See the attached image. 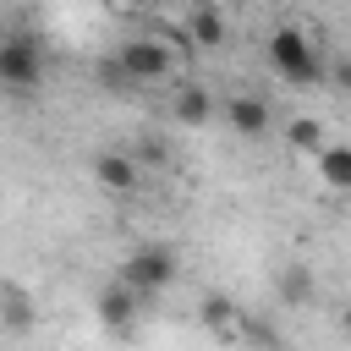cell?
Returning a JSON list of instances; mask_svg holds the SVG:
<instances>
[{
  "label": "cell",
  "mask_w": 351,
  "mask_h": 351,
  "mask_svg": "<svg viewBox=\"0 0 351 351\" xmlns=\"http://www.w3.org/2000/svg\"><path fill=\"white\" fill-rule=\"evenodd\" d=\"M263 55H269V66H274L285 82H296V88L324 82V60H318V49H313V38H307L302 27H274V33L263 38Z\"/></svg>",
  "instance_id": "1"
},
{
  "label": "cell",
  "mask_w": 351,
  "mask_h": 351,
  "mask_svg": "<svg viewBox=\"0 0 351 351\" xmlns=\"http://www.w3.org/2000/svg\"><path fill=\"white\" fill-rule=\"evenodd\" d=\"M38 77H44V49L27 33H11L0 44V82L11 93H27V88H38Z\"/></svg>",
  "instance_id": "2"
},
{
  "label": "cell",
  "mask_w": 351,
  "mask_h": 351,
  "mask_svg": "<svg viewBox=\"0 0 351 351\" xmlns=\"http://www.w3.org/2000/svg\"><path fill=\"white\" fill-rule=\"evenodd\" d=\"M121 280L143 296H159L170 280H176V252L170 247H137L126 263H121Z\"/></svg>",
  "instance_id": "3"
},
{
  "label": "cell",
  "mask_w": 351,
  "mask_h": 351,
  "mask_svg": "<svg viewBox=\"0 0 351 351\" xmlns=\"http://www.w3.org/2000/svg\"><path fill=\"white\" fill-rule=\"evenodd\" d=\"M115 60H121L137 82H159V77H170V49H165L159 38H126V44L115 49Z\"/></svg>",
  "instance_id": "4"
},
{
  "label": "cell",
  "mask_w": 351,
  "mask_h": 351,
  "mask_svg": "<svg viewBox=\"0 0 351 351\" xmlns=\"http://www.w3.org/2000/svg\"><path fill=\"white\" fill-rule=\"evenodd\" d=\"M225 121H230V132L236 137H247V143H258L263 132H269V99H258V93H236L230 104H225Z\"/></svg>",
  "instance_id": "5"
},
{
  "label": "cell",
  "mask_w": 351,
  "mask_h": 351,
  "mask_svg": "<svg viewBox=\"0 0 351 351\" xmlns=\"http://www.w3.org/2000/svg\"><path fill=\"white\" fill-rule=\"evenodd\" d=\"M137 302H143V291H132L126 280H115V285L99 296V318H104V329H110V335H126L132 318H137Z\"/></svg>",
  "instance_id": "6"
},
{
  "label": "cell",
  "mask_w": 351,
  "mask_h": 351,
  "mask_svg": "<svg viewBox=\"0 0 351 351\" xmlns=\"http://www.w3.org/2000/svg\"><path fill=\"white\" fill-rule=\"evenodd\" d=\"M93 181L104 192H137V159L132 154H99L93 159Z\"/></svg>",
  "instance_id": "7"
},
{
  "label": "cell",
  "mask_w": 351,
  "mask_h": 351,
  "mask_svg": "<svg viewBox=\"0 0 351 351\" xmlns=\"http://www.w3.org/2000/svg\"><path fill=\"white\" fill-rule=\"evenodd\" d=\"M318 181L329 192H351V143H324L318 148Z\"/></svg>",
  "instance_id": "8"
},
{
  "label": "cell",
  "mask_w": 351,
  "mask_h": 351,
  "mask_svg": "<svg viewBox=\"0 0 351 351\" xmlns=\"http://www.w3.org/2000/svg\"><path fill=\"white\" fill-rule=\"evenodd\" d=\"M214 115V99H208V88H197V82H181L176 88V121L181 126H203Z\"/></svg>",
  "instance_id": "9"
},
{
  "label": "cell",
  "mask_w": 351,
  "mask_h": 351,
  "mask_svg": "<svg viewBox=\"0 0 351 351\" xmlns=\"http://www.w3.org/2000/svg\"><path fill=\"white\" fill-rule=\"evenodd\" d=\"M313 291H318V285H313V269H307V263H285V269H280V302H285V307H307Z\"/></svg>",
  "instance_id": "10"
},
{
  "label": "cell",
  "mask_w": 351,
  "mask_h": 351,
  "mask_svg": "<svg viewBox=\"0 0 351 351\" xmlns=\"http://www.w3.org/2000/svg\"><path fill=\"white\" fill-rule=\"evenodd\" d=\"M192 38H197V49H219V44H225V16H219L214 0H203V5L192 11Z\"/></svg>",
  "instance_id": "11"
},
{
  "label": "cell",
  "mask_w": 351,
  "mask_h": 351,
  "mask_svg": "<svg viewBox=\"0 0 351 351\" xmlns=\"http://www.w3.org/2000/svg\"><path fill=\"white\" fill-rule=\"evenodd\" d=\"M197 318H203L208 335H230V329H236V302H230V296H203V302H197Z\"/></svg>",
  "instance_id": "12"
},
{
  "label": "cell",
  "mask_w": 351,
  "mask_h": 351,
  "mask_svg": "<svg viewBox=\"0 0 351 351\" xmlns=\"http://www.w3.org/2000/svg\"><path fill=\"white\" fill-rule=\"evenodd\" d=\"M285 143H291L296 154H313V159H318V148H324V126H318L313 115H296V121L285 126Z\"/></svg>",
  "instance_id": "13"
},
{
  "label": "cell",
  "mask_w": 351,
  "mask_h": 351,
  "mask_svg": "<svg viewBox=\"0 0 351 351\" xmlns=\"http://www.w3.org/2000/svg\"><path fill=\"white\" fill-rule=\"evenodd\" d=\"M5 329L16 335V329H27V302H22V291L16 285H5Z\"/></svg>",
  "instance_id": "14"
},
{
  "label": "cell",
  "mask_w": 351,
  "mask_h": 351,
  "mask_svg": "<svg viewBox=\"0 0 351 351\" xmlns=\"http://www.w3.org/2000/svg\"><path fill=\"white\" fill-rule=\"evenodd\" d=\"M247 340H263V346H280V329H274V324H263V318H252V324H247Z\"/></svg>",
  "instance_id": "15"
},
{
  "label": "cell",
  "mask_w": 351,
  "mask_h": 351,
  "mask_svg": "<svg viewBox=\"0 0 351 351\" xmlns=\"http://www.w3.org/2000/svg\"><path fill=\"white\" fill-rule=\"evenodd\" d=\"M329 77H335V88H340V93H351V60H335V71H329Z\"/></svg>",
  "instance_id": "16"
},
{
  "label": "cell",
  "mask_w": 351,
  "mask_h": 351,
  "mask_svg": "<svg viewBox=\"0 0 351 351\" xmlns=\"http://www.w3.org/2000/svg\"><path fill=\"white\" fill-rule=\"evenodd\" d=\"M340 329H346V335H351V307H346V313H340Z\"/></svg>",
  "instance_id": "17"
},
{
  "label": "cell",
  "mask_w": 351,
  "mask_h": 351,
  "mask_svg": "<svg viewBox=\"0 0 351 351\" xmlns=\"http://www.w3.org/2000/svg\"><path fill=\"white\" fill-rule=\"evenodd\" d=\"M121 5H148V0H121Z\"/></svg>",
  "instance_id": "18"
}]
</instances>
